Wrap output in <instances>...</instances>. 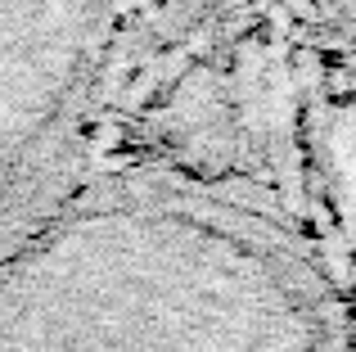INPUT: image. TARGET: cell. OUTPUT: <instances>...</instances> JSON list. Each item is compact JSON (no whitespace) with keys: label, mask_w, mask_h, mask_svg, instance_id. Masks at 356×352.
Listing matches in <instances>:
<instances>
[{"label":"cell","mask_w":356,"mask_h":352,"mask_svg":"<svg viewBox=\"0 0 356 352\" xmlns=\"http://www.w3.org/2000/svg\"><path fill=\"white\" fill-rule=\"evenodd\" d=\"M131 0H0V257L95 176Z\"/></svg>","instance_id":"7a4b0ae2"},{"label":"cell","mask_w":356,"mask_h":352,"mask_svg":"<svg viewBox=\"0 0 356 352\" xmlns=\"http://www.w3.org/2000/svg\"><path fill=\"white\" fill-rule=\"evenodd\" d=\"M316 9H321V23L334 27L339 36H348L352 41V0H312Z\"/></svg>","instance_id":"3957f363"},{"label":"cell","mask_w":356,"mask_h":352,"mask_svg":"<svg viewBox=\"0 0 356 352\" xmlns=\"http://www.w3.org/2000/svg\"><path fill=\"white\" fill-rule=\"evenodd\" d=\"M0 352H352L348 275L248 190L95 172L0 257Z\"/></svg>","instance_id":"6da1fadb"}]
</instances>
